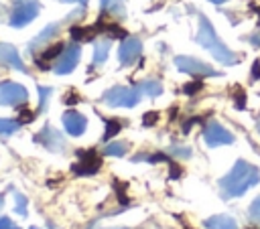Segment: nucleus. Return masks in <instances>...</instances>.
Instances as JSON below:
<instances>
[{"instance_id":"f257e3e1","label":"nucleus","mask_w":260,"mask_h":229,"mask_svg":"<svg viewBox=\"0 0 260 229\" xmlns=\"http://www.w3.org/2000/svg\"><path fill=\"white\" fill-rule=\"evenodd\" d=\"M260 180V170L252 164H248L246 160H236V164L232 166V170L219 178V190L223 199H234V197H242L250 186L258 184Z\"/></svg>"},{"instance_id":"f03ea898","label":"nucleus","mask_w":260,"mask_h":229,"mask_svg":"<svg viewBox=\"0 0 260 229\" xmlns=\"http://www.w3.org/2000/svg\"><path fill=\"white\" fill-rule=\"evenodd\" d=\"M197 43L205 49V51H209L211 55H213V59L215 61H219L221 65H236L238 63V57H236V53H232L219 39H217V34H215V28L211 26V22L207 20V16H203V14H199V28H197Z\"/></svg>"},{"instance_id":"7ed1b4c3","label":"nucleus","mask_w":260,"mask_h":229,"mask_svg":"<svg viewBox=\"0 0 260 229\" xmlns=\"http://www.w3.org/2000/svg\"><path fill=\"white\" fill-rule=\"evenodd\" d=\"M140 89L138 87H124V85H116L110 87L108 91H104L102 101L110 107H134L140 101Z\"/></svg>"},{"instance_id":"20e7f679","label":"nucleus","mask_w":260,"mask_h":229,"mask_svg":"<svg viewBox=\"0 0 260 229\" xmlns=\"http://www.w3.org/2000/svg\"><path fill=\"white\" fill-rule=\"evenodd\" d=\"M41 10V4L39 0H14V8L10 12V26L14 28H22L26 26L28 22H32L37 18Z\"/></svg>"},{"instance_id":"39448f33","label":"nucleus","mask_w":260,"mask_h":229,"mask_svg":"<svg viewBox=\"0 0 260 229\" xmlns=\"http://www.w3.org/2000/svg\"><path fill=\"white\" fill-rule=\"evenodd\" d=\"M175 67L181 73H187V75H193V77H217L219 75L211 65H207V63H203L195 57H185V55L175 57Z\"/></svg>"},{"instance_id":"423d86ee","label":"nucleus","mask_w":260,"mask_h":229,"mask_svg":"<svg viewBox=\"0 0 260 229\" xmlns=\"http://www.w3.org/2000/svg\"><path fill=\"white\" fill-rule=\"evenodd\" d=\"M32 142L45 146L49 152H63L65 150V138L59 130H55L53 126H43L35 136H32Z\"/></svg>"},{"instance_id":"0eeeda50","label":"nucleus","mask_w":260,"mask_h":229,"mask_svg":"<svg viewBox=\"0 0 260 229\" xmlns=\"http://www.w3.org/2000/svg\"><path fill=\"white\" fill-rule=\"evenodd\" d=\"M77 158H79V162L71 166V170L77 176H91L102 166V158L98 156V152L93 148H89V150H77Z\"/></svg>"},{"instance_id":"6e6552de","label":"nucleus","mask_w":260,"mask_h":229,"mask_svg":"<svg viewBox=\"0 0 260 229\" xmlns=\"http://www.w3.org/2000/svg\"><path fill=\"white\" fill-rule=\"evenodd\" d=\"M28 99V91L14 81L0 83V105H22Z\"/></svg>"},{"instance_id":"1a4fd4ad","label":"nucleus","mask_w":260,"mask_h":229,"mask_svg":"<svg viewBox=\"0 0 260 229\" xmlns=\"http://www.w3.org/2000/svg\"><path fill=\"white\" fill-rule=\"evenodd\" d=\"M79 57H81V47H79V45H69V47H65L63 53L57 57V61H55V65H53V71H55L57 75H67V73H71V71L77 67Z\"/></svg>"},{"instance_id":"9d476101","label":"nucleus","mask_w":260,"mask_h":229,"mask_svg":"<svg viewBox=\"0 0 260 229\" xmlns=\"http://www.w3.org/2000/svg\"><path fill=\"white\" fill-rule=\"evenodd\" d=\"M203 138H205V144L215 148V146H225V144H232L234 142V136L232 132H228L219 122H209L203 130Z\"/></svg>"},{"instance_id":"9b49d317","label":"nucleus","mask_w":260,"mask_h":229,"mask_svg":"<svg viewBox=\"0 0 260 229\" xmlns=\"http://www.w3.org/2000/svg\"><path fill=\"white\" fill-rule=\"evenodd\" d=\"M142 53V43L138 36H126L118 49V61L120 65H132Z\"/></svg>"},{"instance_id":"f8f14e48","label":"nucleus","mask_w":260,"mask_h":229,"mask_svg":"<svg viewBox=\"0 0 260 229\" xmlns=\"http://www.w3.org/2000/svg\"><path fill=\"white\" fill-rule=\"evenodd\" d=\"M61 122H63V128L69 136H81L87 128V120L83 113L75 111V109H67L63 116H61Z\"/></svg>"},{"instance_id":"ddd939ff","label":"nucleus","mask_w":260,"mask_h":229,"mask_svg":"<svg viewBox=\"0 0 260 229\" xmlns=\"http://www.w3.org/2000/svg\"><path fill=\"white\" fill-rule=\"evenodd\" d=\"M0 65L12 67V69H16L20 73H26V67H24L18 51L12 45H6V43H0Z\"/></svg>"},{"instance_id":"4468645a","label":"nucleus","mask_w":260,"mask_h":229,"mask_svg":"<svg viewBox=\"0 0 260 229\" xmlns=\"http://www.w3.org/2000/svg\"><path fill=\"white\" fill-rule=\"evenodd\" d=\"M59 26H61L59 22H51V24H47V26H45V28H43V30H41V32H39V34L28 43V51H30V53H35L39 47H43L47 41H51V39L59 32Z\"/></svg>"},{"instance_id":"2eb2a0df","label":"nucleus","mask_w":260,"mask_h":229,"mask_svg":"<svg viewBox=\"0 0 260 229\" xmlns=\"http://www.w3.org/2000/svg\"><path fill=\"white\" fill-rule=\"evenodd\" d=\"M69 32L75 43H87V41H93V36L100 32V28H98V24L95 26H71Z\"/></svg>"},{"instance_id":"dca6fc26","label":"nucleus","mask_w":260,"mask_h":229,"mask_svg":"<svg viewBox=\"0 0 260 229\" xmlns=\"http://www.w3.org/2000/svg\"><path fill=\"white\" fill-rule=\"evenodd\" d=\"M205 227L207 229H238V223L230 215H213L205 219Z\"/></svg>"},{"instance_id":"f3484780","label":"nucleus","mask_w":260,"mask_h":229,"mask_svg":"<svg viewBox=\"0 0 260 229\" xmlns=\"http://www.w3.org/2000/svg\"><path fill=\"white\" fill-rule=\"evenodd\" d=\"M63 49H65V45H61V43H57V45L49 47V49L43 53V57H39V59H37V65H39V69H49V63H47V61H51V59L59 57V55L63 53Z\"/></svg>"},{"instance_id":"a211bd4d","label":"nucleus","mask_w":260,"mask_h":229,"mask_svg":"<svg viewBox=\"0 0 260 229\" xmlns=\"http://www.w3.org/2000/svg\"><path fill=\"white\" fill-rule=\"evenodd\" d=\"M136 87H138L142 93L150 95V97H156V95L162 93V85H160V81H156V79H144V81H140Z\"/></svg>"},{"instance_id":"6ab92c4d","label":"nucleus","mask_w":260,"mask_h":229,"mask_svg":"<svg viewBox=\"0 0 260 229\" xmlns=\"http://www.w3.org/2000/svg\"><path fill=\"white\" fill-rule=\"evenodd\" d=\"M110 55V41H98L93 47V65H102Z\"/></svg>"},{"instance_id":"aec40b11","label":"nucleus","mask_w":260,"mask_h":229,"mask_svg":"<svg viewBox=\"0 0 260 229\" xmlns=\"http://www.w3.org/2000/svg\"><path fill=\"white\" fill-rule=\"evenodd\" d=\"M128 152V144L126 142H108V146L104 148V154L106 156H114V158H120Z\"/></svg>"},{"instance_id":"412c9836","label":"nucleus","mask_w":260,"mask_h":229,"mask_svg":"<svg viewBox=\"0 0 260 229\" xmlns=\"http://www.w3.org/2000/svg\"><path fill=\"white\" fill-rule=\"evenodd\" d=\"M20 126H22V122H20V120H8V118H0V134H4V136L14 134L16 130H20Z\"/></svg>"},{"instance_id":"4be33fe9","label":"nucleus","mask_w":260,"mask_h":229,"mask_svg":"<svg viewBox=\"0 0 260 229\" xmlns=\"http://www.w3.org/2000/svg\"><path fill=\"white\" fill-rule=\"evenodd\" d=\"M98 28L100 30H106L110 36L114 39H126V30H122L118 24H106V22H98Z\"/></svg>"},{"instance_id":"5701e85b","label":"nucleus","mask_w":260,"mask_h":229,"mask_svg":"<svg viewBox=\"0 0 260 229\" xmlns=\"http://www.w3.org/2000/svg\"><path fill=\"white\" fill-rule=\"evenodd\" d=\"M26 207H28V199L22 195V193H14V211L20 215V217H26Z\"/></svg>"},{"instance_id":"b1692460","label":"nucleus","mask_w":260,"mask_h":229,"mask_svg":"<svg viewBox=\"0 0 260 229\" xmlns=\"http://www.w3.org/2000/svg\"><path fill=\"white\" fill-rule=\"evenodd\" d=\"M122 130V126H120V122L118 120H106V132H104V142H108V140H112L118 132Z\"/></svg>"},{"instance_id":"393cba45","label":"nucleus","mask_w":260,"mask_h":229,"mask_svg":"<svg viewBox=\"0 0 260 229\" xmlns=\"http://www.w3.org/2000/svg\"><path fill=\"white\" fill-rule=\"evenodd\" d=\"M51 93H53V89L51 87H39V111H45L47 109V103H49V99H51Z\"/></svg>"},{"instance_id":"a878e982","label":"nucleus","mask_w":260,"mask_h":229,"mask_svg":"<svg viewBox=\"0 0 260 229\" xmlns=\"http://www.w3.org/2000/svg\"><path fill=\"white\" fill-rule=\"evenodd\" d=\"M250 217H252V221H256L260 225V197H256L250 203Z\"/></svg>"},{"instance_id":"bb28decb","label":"nucleus","mask_w":260,"mask_h":229,"mask_svg":"<svg viewBox=\"0 0 260 229\" xmlns=\"http://www.w3.org/2000/svg\"><path fill=\"white\" fill-rule=\"evenodd\" d=\"M156 120H158L156 111H148V113H144V118H142V124H144V126H152Z\"/></svg>"},{"instance_id":"cd10ccee","label":"nucleus","mask_w":260,"mask_h":229,"mask_svg":"<svg viewBox=\"0 0 260 229\" xmlns=\"http://www.w3.org/2000/svg\"><path fill=\"white\" fill-rule=\"evenodd\" d=\"M0 229H20L18 225H14L8 217H0Z\"/></svg>"},{"instance_id":"c85d7f7f","label":"nucleus","mask_w":260,"mask_h":229,"mask_svg":"<svg viewBox=\"0 0 260 229\" xmlns=\"http://www.w3.org/2000/svg\"><path fill=\"white\" fill-rule=\"evenodd\" d=\"M171 152H173V154H177V156H183V158L191 156V150H189V148H179V146H173V148H171Z\"/></svg>"},{"instance_id":"c756f323","label":"nucleus","mask_w":260,"mask_h":229,"mask_svg":"<svg viewBox=\"0 0 260 229\" xmlns=\"http://www.w3.org/2000/svg\"><path fill=\"white\" fill-rule=\"evenodd\" d=\"M32 120H35V113H32V111H28V109H22V111H20V122H22V124L32 122Z\"/></svg>"},{"instance_id":"7c9ffc66","label":"nucleus","mask_w":260,"mask_h":229,"mask_svg":"<svg viewBox=\"0 0 260 229\" xmlns=\"http://www.w3.org/2000/svg\"><path fill=\"white\" fill-rule=\"evenodd\" d=\"M199 87H201V83H189V85H185V87H183V91L191 95V93H195Z\"/></svg>"},{"instance_id":"2f4dec72","label":"nucleus","mask_w":260,"mask_h":229,"mask_svg":"<svg viewBox=\"0 0 260 229\" xmlns=\"http://www.w3.org/2000/svg\"><path fill=\"white\" fill-rule=\"evenodd\" d=\"M114 4H120V0H100V6H102V10H106V8L114 6Z\"/></svg>"},{"instance_id":"473e14b6","label":"nucleus","mask_w":260,"mask_h":229,"mask_svg":"<svg viewBox=\"0 0 260 229\" xmlns=\"http://www.w3.org/2000/svg\"><path fill=\"white\" fill-rule=\"evenodd\" d=\"M65 103H69V105H73V103H77L79 101V95H75V93H69L65 99H63Z\"/></svg>"},{"instance_id":"72a5a7b5","label":"nucleus","mask_w":260,"mask_h":229,"mask_svg":"<svg viewBox=\"0 0 260 229\" xmlns=\"http://www.w3.org/2000/svg\"><path fill=\"white\" fill-rule=\"evenodd\" d=\"M59 2H79V4H83V6L87 4V0H59Z\"/></svg>"},{"instance_id":"f704fd0d","label":"nucleus","mask_w":260,"mask_h":229,"mask_svg":"<svg viewBox=\"0 0 260 229\" xmlns=\"http://www.w3.org/2000/svg\"><path fill=\"white\" fill-rule=\"evenodd\" d=\"M209 2H213V4H223V2H228V0H209Z\"/></svg>"},{"instance_id":"c9c22d12","label":"nucleus","mask_w":260,"mask_h":229,"mask_svg":"<svg viewBox=\"0 0 260 229\" xmlns=\"http://www.w3.org/2000/svg\"><path fill=\"white\" fill-rule=\"evenodd\" d=\"M4 207V195H0V209Z\"/></svg>"},{"instance_id":"e433bc0d","label":"nucleus","mask_w":260,"mask_h":229,"mask_svg":"<svg viewBox=\"0 0 260 229\" xmlns=\"http://www.w3.org/2000/svg\"><path fill=\"white\" fill-rule=\"evenodd\" d=\"M28 229H39V227H28Z\"/></svg>"},{"instance_id":"4c0bfd02","label":"nucleus","mask_w":260,"mask_h":229,"mask_svg":"<svg viewBox=\"0 0 260 229\" xmlns=\"http://www.w3.org/2000/svg\"><path fill=\"white\" fill-rule=\"evenodd\" d=\"M258 132H260V122H258Z\"/></svg>"},{"instance_id":"58836bf2","label":"nucleus","mask_w":260,"mask_h":229,"mask_svg":"<svg viewBox=\"0 0 260 229\" xmlns=\"http://www.w3.org/2000/svg\"><path fill=\"white\" fill-rule=\"evenodd\" d=\"M87 229H93V225H89V227H87Z\"/></svg>"},{"instance_id":"ea45409f","label":"nucleus","mask_w":260,"mask_h":229,"mask_svg":"<svg viewBox=\"0 0 260 229\" xmlns=\"http://www.w3.org/2000/svg\"><path fill=\"white\" fill-rule=\"evenodd\" d=\"M122 229H126V227H122Z\"/></svg>"}]
</instances>
